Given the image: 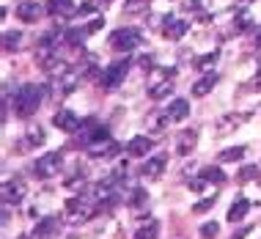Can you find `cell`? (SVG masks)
<instances>
[{
  "mask_svg": "<svg viewBox=\"0 0 261 239\" xmlns=\"http://www.w3.org/2000/svg\"><path fill=\"white\" fill-rule=\"evenodd\" d=\"M41 99H44V88L41 86H33V83H28V86H22L14 94V113H17L19 118H28L33 116L39 110Z\"/></svg>",
  "mask_w": 261,
  "mask_h": 239,
  "instance_id": "obj_1",
  "label": "cell"
},
{
  "mask_svg": "<svg viewBox=\"0 0 261 239\" xmlns=\"http://www.w3.org/2000/svg\"><path fill=\"white\" fill-rule=\"evenodd\" d=\"M138 44H143V33L138 28H118L110 36V47L116 52H132Z\"/></svg>",
  "mask_w": 261,
  "mask_h": 239,
  "instance_id": "obj_2",
  "label": "cell"
},
{
  "mask_svg": "<svg viewBox=\"0 0 261 239\" xmlns=\"http://www.w3.org/2000/svg\"><path fill=\"white\" fill-rule=\"evenodd\" d=\"M61 165H63V154L61 151L41 154L36 163H33V173H36L39 179H53V176H58Z\"/></svg>",
  "mask_w": 261,
  "mask_h": 239,
  "instance_id": "obj_3",
  "label": "cell"
},
{
  "mask_svg": "<svg viewBox=\"0 0 261 239\" xmlns=\"http://www.w3.org/2000/svg\"><path fill=\"white\" fill-rule=\"evenodd\" d=\"M126 72H129V58L113 61L110 66H105V72H102V77H99L105 91H116L118 86H121V80L126 77Z\"/></svg>",
  "mask_w": 261,
  "mask_h": 239,
  "instance_id": "obj_4",
  "label": "cell"
},
{
  "mask_svg": "<svg viewBox=\"0 0 261 239\" xmlns=\"http://www.w3.org/2000/svg\"><path fill=\"white\" fill-rule=\"evenodd\" d=\"M25 193H28V184L19 176L3 181V203H19L25 198Z\"/></svg>",
  "mask_w": 261,
  "mask_h": 239,
  "instance_id": "obj_5",
  "label": "cell"
},
{
  "mask_svg": "<svg viewBox=\"0 0 261 239\" xmlns=\"http://www.w3.org/2000/svg\"><path fill=\"white\" fill-rule=\"evenodd\" d=\"M53 126H58L61 132H77L83 126V121L77 118L72 110H66V108H61L58 113L53 116Z\"/></svg>",
  "mask_w": 261,
  "mask_h": 239,
  "instance_id": "obj_6",
  "label": "cell"
},
{
  "mask_svg": "<svg viewBox=\"0 0 261 239\" xmlns=\"http://www.w3.org/2000/svg\"><path fill=\"white\" fill-rule=\"evenodd\" d=\"M88 201H91V198H80V195H77V198H69V201H66V217H69V220H72V223L86 220V217L91 215Z\"/></svg>",
  "mask_w": 261,
  "mask_h": 239,
  "instance_id": "obj_7",
  "label": "cell"
},
{
  "mask_svg": "<svg viewBox=\"0 0 261 239\" xmlns=\"http://www.w3.org/2000/svg\"><path fill=\"white\" fill-rule=\"evenodd\" d=\"M14 14H17V19H22V22H36L41 17V6L36 0H22V3L14 9Z\"/></svg>",
  "mask_w": 261,
  "mask_h": 239,
  "instance_id": "obj_8",
  "label": "cell"
},
{
  "mask_svg": "<svg viewBox=\"0 0 261 239\" xmlns=\"http://www.w3.org/2000/svg\"><path fill=\"white\" fill-rule=\"evenodd\" d=\"M61 231V220L58 217H44V220L36 226V231H33V236L36 239H55Z\"/></svg>",
  "mask_w": 261,
  "mask_h": 239,
  "instance_id": "obj_9",
  "label": "cell"
},
{
  "mask_svg": "<svg viewBox=\"0 0 261 239\" xmlns=\"http://www.w3.org/2000/svg\"><path fill=\"white\" fill-rule=\"evenodd\" d=\"M151 149H154V140L146 138V135H135L126 143V154H132V157H146Z\"/></svg>",
  "mask_w": 261,
  "mask_h": 239,
  "instance_id": "obj_10",
  "label": "cell"
},
{
  "mask_svg": "<svg viewBox=\"0 0 261 239\" xmlns=\"http://www.w3.org/2000/svg\"><path fill=\"white\" fill-rule=\"evenodd\" d=\"M248 118H250L248 113H237V116H234V113H228V116H223L220 121H217V135H228L231 129H237V126H239V124H245Z\"/></svg>",
  "mask_w": 261,
  "mask_h": 239,
  "instance_id": "obj_11",
  "label": "cell"
},
{
  "mask_svg": "<svg viewBox=\"0 0 261 239\" xmlns=\"http://www.w3.org/2000/svg\"><path fill=\"white\" fill-rule=\"evenodd\" d=\"M195 143H198V132H195V129H185L179 135V140H176V154L187 157V154L195 149Z\"/></svg>",
  "mask_w": 261,
  "mask_h": 239,
  "instance_id": "obj_12",
  "label": "cell"
},
{
  "mask_svg": "<svg viewBox=\"0 0 261 239\" xmlns=\"http://www.w3.org/2000/svg\"><path fill=\"white\" fill-rule=\"evenodd\" d=\"M165 168H168V157H151V160H146V165H143V176L160 179L162 173H165Z\"/></svg>",
  "mask_w": 261,
  "mask_h": 239,
  "instance_id": "obj_13",
  "label": "cell"
},
{
  "mask_svg": "<svg viewBox=\"0 0 261 239\" xmlns=\"http://www.w3.org/2000/svg\"><path fill=\"white\" fill-rule=\"evenodd\" d=\"M187 22H185V19H168L165 17V28H162V33H165V36L168 39H181V36H185V33H187Z\"/></svg>",
  "mask_w": 261,
  "mask_h": 239,
  "instance_id": "obj_14",
  "label": "cell"
},
{
  "mask_svg": "<svg viewBox=\"0 0 261 239\" xmlns=\"http://www.w3.org/2000/svg\"><path fill=\"white\" fill-rule=\"evenodd\" d=\"M250 212V201L248 198H237L234 203H231V209H228V223H239V220H245V215Z\"/></svg>",
  "mask_w": 261,
  "mask_h": 239,
  "instance_id": "obj_15",
  "label": "cell"
},
{
  "mask_svg": "<svg viewBox=\"0 0 261 239\" xmlns=\"http://www.w3.org/2000/svg\"><path fill=\"white\" fill-rule=\"evenodd\" d=\"M168 116H171V121H185L190 116V102L187 99H173L168 104Z\"/></svg>",
  "mask_w": 261,
  "mask_h": 239,
  "instance_id": "obj_16",
  "label": "cell"
},
{
  "mask_svg": "<svg viewBox=\"0 0 261 239\" xmlns=\"http://www.w3.org/2000/svg\"><path fill=\"white\" fill-rule=\"evenodd\" d=\"M160 236V223L154 217H146V223L135 231V239H157Z\"/></svg>",
  "mask_w": 261,
  "mask_h": 239,
  "instance_id": "obj_17",
  "label": "cell"
},
{
  "mask_svg": "<svg viewBox=\"0 0 261 239\" xmlns=\"http://www.w3.org/2000/svg\"><path fill=\"white\" fill-rule=\"evenodd\" d=\"M215 86H217V74H206V77H201V80L193 86V96H206Z\"/></svg>",
  "mask_w": 261,
  "mask_h": 239,
  "instance_id": "obj_18",
  "label": "cell"
},
{
  "mask_svg": "<svg viewBox=\"0 0 261 239\" xmlns=\"http://www.w3.org/2000/svg\"><path fill=\"white\" fill-rule=\"evenodd\" d=\"M86 36H91V33L86 31V28H69V31L63 33V41H66L69 47H80Z\"/></svg>",
  "mask_w": 261,
  "mask_h": 239,
  "instance_id": "obj_19",
  "label": "cell"
},
{
  "mask_svg": "<svg viewBox=\"0 0 261 239\" xmlns=\"http://www.w3.org/2000/svg\"><path fill=\"white\" fill-rule=\"evenodd\" d=\"M47 11L50 14H77L72 0H50V3H47Z\"/></svg>",
  "mask_w": 261,
  "mask_h": 239,
  "instance_id": "obj_20",
  "label": "cell"
},
{
  "mask_svg": "<svg viewBox=\"0 0 261 239\" xmlns=\"http://www.w3.org/2000/svg\"><path fill=\"white\" fill-rule=\"evenodd\" d=\"M19 41H22V33H17V31H6V33H3V50H6V52L17 50Z\"/></svg>",
  "mask_w": 261,
  "mask_h": 239,
  "instance_id": "obj_21",
  "label": "cell"
},
{
  "mask_svg": "<svg viewBox=\"0 0 261 239\" xmlns=\"http://www.w3.org/2000/svg\"><path fill=\"white\" fill-rule=\"evenodd\" d=\"M245 154V146H231V149L220 151V163H237V160H242Z\"/></svg>",
  "mask_w": 261,
  "mask_h": 239,
  "instance_id": "obj_22",
  "label": "cell"
},
{
  "mask_svg": "<svg viewBox=\"0 0 261 239\" xmlns=\"http://www.w3.org/2000/svg\"><path fill=\"white\" fill-rule=\"evenodd\" d=\"M201 176L206 179V181H215V184H223V181H225V173L220 171V168H212V165L203 168V171H201Z\"/></svg>",
  "mask_w": 261,
  "mask_h": 239,
  "instance_id": "obj_23",
  "label": "cell"
},
{
  "mask_svg": "<svg viewBox=\"0 0 261 239\" xmlns=\"http://www.w3.org/2000/svg\"><path fill=\"white\" fill-rule=\"evenodd\" d=\"M146 201H149V193H146L143 187H135V190H132V195H129V206H143Z\"/></svg>",
  "mask_w": 261,
  "mask_h": 239,
  "instance_id": "obj_24",
  "label": "cell"
},
{
  "mask_svg": "<svg viewBox=\"0 0 261 239\" xmlns=\"http://www.w3.org/2000/svg\"><path fill=\"white\" fill-rule=\"evenodd\" d=\"M25 140H28V146H41V143H44V132H41L39 126H36V129H28Z\"/></svg>",
  "mask_w": 261,
  "mask_h": 239,
  "instance_id": "obj_25",
  "label": "cell"
},
{
  "mask_svg": "<svg viewBox=\"0 0 261 239\" xmlns=\"http://www.w3.org/2000/svg\"><path fill=\"white\" fill-rule=\"evenodd\" d=\"M258 173H261L258 165H245L242 171H239V179H242V181H253V179L258 176Z\"/></svg>",
  "mask_w": 261,
  "mask_h": 239,
  "instance_id": "obj_26",
  "label": "cell"
},
{
  "mask_svg": "<svg viewBox=\"0 0 261 239\" xmlns=\"http://www.w3.org/2000/svg\"><path fill=\"white\" fill-rule=\"evenodd\" d=\"M171 83H157V86H154L151 91H149V94H151V99H162V96H165V94H171Z\"/></svg>",
  "mask_w": 261,
  "mask_h": 239,
  "instance_id": "obj_27",
  "label": "cell"
},
{
  "mask_svg": "<svg viewBox=\"0 0 261 239\" xmlns=\"http://www.w3.org/2000/svg\"><path fill=\"white\" fill-rule=\"evenodd\" d=\"M217 234H220V226H217V223H203L201 226V236L203 239H215Z\"/></svg>",
  "mask_w": 261,
  "mask_h": 239,
  "instance_id": "obj_28",
  "label": "cell"
},
{
  "mask_svg": "<svg viewBox=\"0 0 261 239\" xmlns=\"http://www.w3.org/2000/svg\"><path fill=\"white\" fill-rule=\"evenodd\" d=\"M215 201H217V198H203V201H198V203L193 206V212H195V215H203L206 209H212V206H215Z\"/></svg>",
  "mask_w": 261,
  "mask_h": 239,
  "instance_id": "obj_29",
  "label": "cell"
},
{
  "mask_svg": "<svg viewBox=\"0 0 261 239\" xmlns=\"http://www.w3.org/2000/svg\"><path fill=\"white\" fill-rule=\"evenodd\" d=\"M215 61H217V52H209V55H203V58H198L195 63H198V69H212Z\"/></svg>",
  "mask_w": 261,
  "mask_h": 239,
  "instance_id": "obj_30",
  "label": "cell"
},
{
  "mask_svg": "<svg viewBox=\"0 0 261 239\" xmlns=\"http://www.w3.org/2000/svg\"><path fill=\"white\" fill-rule=\"evenodd\" d=\"M102 25H105V17H94V19H91V22L86 25V31H88V33H96Z\"/></svg>",
  "mask_w": 261,
  "mask_h": 239,
  "instance_id": "obj_31",
  "label": "cell"
},
{
  "mask_svg": "<svg viewBox=\"0 0 261 239\" xmlns=\"http://www.w3.org/2000/svg\"><path fill=\"white\" fill-rule=\"evenodd\" d=\"M248 28H250V17L248 14H239L237 17V31H248Z\"/></svg>",
  "mask_w": 261,
  "mask_h": 239,
  "instance_id": "obj_32",
  "label": "cell"
},
{
  "mask_svg": "<svg viewBox=\"0 0 261 239\" xmlns=\"http://www.w3.org/2000/svg\"><path fill=\"white\" fill-rule=\"evenodd\" d=\"M203 184H206V179H203V176H201V179H190V181H187V187H190V190H195V193H201Z\"/></svg>",
  "mask_w": 261,
  "mask_h": 239,
  "instance_id": "obj_33",
  "label": "cell"
},
{
  "mask_svg": "<svg viewBox=\"0 0 261 239\" xmlns=\"http://www.w3.org/2000/svg\"><path fill=\"white\" fill-rule=\"evenodd\" d=\"M185 6H187L190 11H195V9H203V6H206V0H187Z\"/></svg>",
  "mask_w": 261,
  "mask_h": 239,
  "instance_id": "obj_34",
  "label": "cell"
},
{
  "mask_svg": "<svg viewBox=\"0 0 261 239\" xmlns=\"http://www.w3.org/2000/svg\"><path fill=\"white\" fill-rule=\"evenodd\" d=\"M248 234H250V228H242V231H237V234L231 236V239H245V236H248Z\"/></svg>",
  "mask_w": 261,
  "mask_h": 239,
  "instance_id": "obj_35",
  "label": "cell"
},
{
  "mask_svg": "<svg viewBox=\"0 0 261 239\" xmlns=\"http://www.w3.org/2000/svg\"><path fill=\"white\" fill-rule=\"evenodd\" d=\"M256 47H261V31L256 33Z\"/></svg>",
  "mask_w": 261,
  "mask_h": 239,
  "instance_id": "obj_36",
  "label": "cell"
},
{
  "mask_svg": "<svg viewBox=\"0 0 261 239\" xmlns=\"http://www.w3.org/2000/svg\"><path fill=\"white\" fill-rule=\"evenodd\" d=\"M19 239H36V236H28V234H25V236H19Z\"/></svg>",
  "mask_w": 261,
  "mask_h": 239,
  "instance_id": "obj_37",
  "label": "cell"
}]
</instances>
